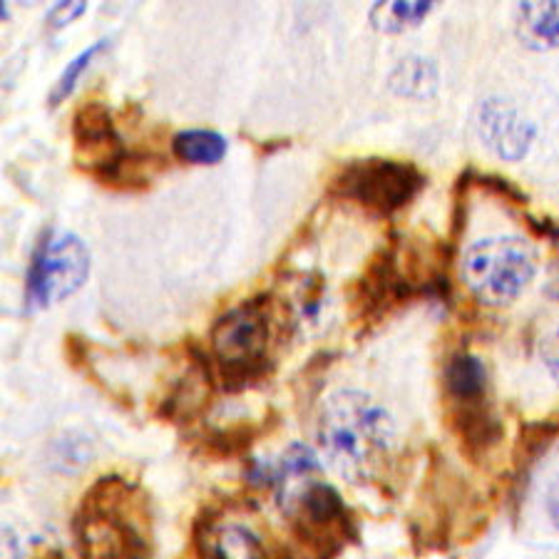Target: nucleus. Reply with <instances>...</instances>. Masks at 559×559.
<instances>
[{"label": "nucleus", "instance_id": "f257e3e1", "mask_svg": "<svg viewBox=\"0 0 559 559\" xmlns=\"http://www.w3.org/2000/svg\"><path fill=\"white\" fill-rule=\"evenodd\" d=\"M319 445L346 480L364 485L381 475L393 450L395 426L381 403L360 391H336L321 405Z\"/></svg>", "mask_w": 559, "mask_h": 559}, {"label": "nucleus", "instance_id": "f03ea898", "mask_svg": "<svg viewBox=\"0 0 559 559\" xmlns=\"http://www.w3.org/2000/svg\"><path fill=\"white\" fill-rule=\"evenodd\" d=\"M276 316L272 294H259L224 311L210 329V360L227 393L266 381L274 373Z\"/></svg>", "mask_w": 559, "mask_h": 559}, {"label": "nucleus", "instance_id": "7ed1b4c3", "mask_svg": "<svg viewBox=\"0 0 559 559\" xmlns=\"http://www.w3.org/2000/svg\"><path fill=\"white\" fill-rule=\"evenodd\" d=\"M75 535L83 559H152L144 502L122 477H103L90 488L80 502Z\"/></svg>", "mask_w": 559, "mask_h": 559}, {"label": "nucleus", "instance_id": "20e7f679", "mask_svg": "<svg viewBox=\"0 0 559 559\" xmlns=\"http://www.w3.org/2000/svg\"><path fill=\"white\" fill-rule=\"evenodd\" d=\"M403 241H385L366 261L364 272L350 286V319L360 329L383 323L399 306L423 294L443 296L448 292L445 274L423 276L405 264Z\"/></svg>", "mask_w": 559, "mask_h": 559}, {"label": "nucleus", "instance_id": "39448f33", "mask_svg": "<svg viewBox=\"0 0 559 559\" xmlns=\"http://www.w3.org/2000/svg\"><path fill=\"white\" fill-rule=\"evenodd\" d=\"M428 177L416 162L366 157L348 159L329 177L326 197L354 204L378 219L403 212L426 189Z\"/></svg>", "mask_w": 559, "mask_h": 559}, {"label": "nucleus", "instance_id": "423d86ee", "mask_svg": "<svg viewBox=\"0 0 559 559\" xmlns=\"http://www.w3.org/2000/svg\"><path fill=\"white\" fill-rule=\"evenodd\" d=\"M72 157L80 173L110 189L147 187L142 155L124 144L115 117L105 103H83L72 112Z\"/></svg>", "mask_w": 559, "mask_h": 559}, {"label": "nucleus", "instance_id": "0eeeda50", "mask_svg": "<svg viewBox=\"0 0 559 559\" xmlns=\"http://www.w3.org/2000/svg\"><path fill=\"white\" fill-rule=\"evenodd\" d=\"M535 272V251L518 237L475 241L460 261L465 288L485 306H508L520 299Z\"/></svg>", "mask_w": 559, "mask_h": 559}, {"label": "nucleus", "instance_id": "6e6552de", "mask_svg": "<svg viewBox=\"0 0 559 559\" xmlns=\"http://www.w3.org/2000/svg\"><path fill=\"white\" fill-rule=\"evenodd\" d=\"M90 276V251L75 234L45 231L35 247L28 276H25V306L28 311L50 309L70 299Z\"/></svg>", "mask_w": 559, "mask_h": 559}, {"label": "nucleus", "instance_id": "1a4fd4ad", "mask_svg": "<svg viewBox=\"0 0 559 559\" xmlns=\"http://www.w3.org/2000/svg\"><path fill=\"white\" fill-rule=\"evenodd\" d=\"M292 530L309 559H333L356 537L350 510L326 483H309L284 500Z\"/></svg>", "mask_w": 559, "mask_h": 559}, {"label": "nucleus", "instance_id": "9d476101", "mask_svg": "<svg viewBox=\"0 0 559 559\" xmlns=\"http://www.w3.org/2000/svg\"><path fill=\"white\" fill-rule=\"evenodd\" d=\"M477 132L495 157L520 162L535 142V128L515 105L502 97H488L477 107Z\"/></svg>", "mask_w": 559, "mask_h": 559}, {"label": "nucleus", "instance_id": "9b49d317", "mask_svg": "<svg viewBox=\"0 0 559 559\" xmlns=\"http://www.w3.org/2000/svg\"><path fill=\"white\" fill-rule=\"evenodd\" d=\"M448 418L460 448L471 460L485 457L502 440V423L488 399L450 403Z\"/></svg>", "mask_w": 559, "mask_h": 559}, {"label": "nucleus", "instance_id": "f8f14e48", "mask_svg": "<svg viewBox=\"0 0 559 559\" xmlns=\"http://www.w3.org/2000/svg\"><path fill=\"white\" fill-rule=\"evenodd\" d=\"M443 388L450 403L488 399V371L477 356L457 350L443 368Z\"/></svg>", "mask_w": 559, "mask_h": 559}, {"label": "nucleus", "instance_id": "ddd939ff", "mask_svg": "<svg viewBox=\"0 0 559 559\" xmlns=\"http://www.w3.org/2000/svg\"><path fill=\"white\" fill-rule=\"evenodd\" d=\"M518 35L532 50L559 48V3H520Z\"/></svg>", "mask_w": 559, "mask_h": 559}, {"label": "nucleus", "instance_id": "4468645a", "mask_svg": "<svg viewBox=\"0 0 559 559\" xmlns=\"http://www.w3.org/2000/svg\"><path fill=\"white\" fill-rule=\"evenodd\" d=\"M391 90L401 97H413V100H428L438 93V68L428 58L413 56L401 60L391 72Z\"/></svg>", "mask_w": 559, "mask_h": 559}, {"label": "nucleus", "instance_id": "2eb2a0df", "mask_svg": "<svg viewBox=\"0 0 559 559\" xmlns=\"http://www.w3.org/2000/svg\"><path fill=\"white\" fill-rule=\"evenodd\" d=\"M173 152L185 165H219L227 157L229 142L214 130H182L175 134Z\"/></svg>", "mask_w": 559, "mask_h": 559}, {"label": "nucleus", "instance_id": "dca6fc26", "mask_svg": "<svg viewBox=\"0 0 559 559\" xmlns=\"http://www.w3.org/2000/svg\"><path fill=\"white\" fill-rule=\"evenodd\" d=\"M430 0H418V3H373L371 17L373 28L381 33H403L408 28H416L418 23H423L432 11Z\"/></svg>", "mask_w": 559, "mask_h": 559}, {"label": "nucleus", "instance_id": "f3484780", "mask_svg": "<svg viewBox=\"0 0 559 559\" xmlns=\"http://www.w3.org/2000/svg\"><path fill=\"white\" fill-rule=\"evenodd\" d=\"M210 559H266V552L254 532L229 525L216 532Z\"/></svg>", "mask_w": 559, "mask_h": 559}, {"label": "nucleus", "instance_id": "a211bd4d", "mask_svg": "<svg viewBox=\"0 0 559 559\" xmlns=\"http://www.w3.org/2000/svg\"><path fill=\"white\" fill-rule=\"evenodd\" d=\"M557 432H559V426H555V423H549V420L527 423V426L520 430L518 448H515L518 467L525 471V467L535 463V460L549 448V443H552Z\"/></svg>", "mask_w": 559, "mask_h": 559}, {"label": "nucleus", "instance_id": "6ab92c4d", "mask_svg": "<svg viewBox=\"0 0 559 559\" xmlns=\"http://www.w3.org/2000/svg\"><path fill=\"white\" fill-rule=\"evenodd\" d=\"M105 48H107V40H97L95 45H90L87 50L80 52L78 58H72V60L68 62L66 70L60 72L58 83L52 85V90H50V97H48L50 107H58L60 103L68 100V97L72 95V90L78 87L80 78H83V72L90 68V62H93L97 56H100V52H103Z\"/></svg>", "mask_w": 559, "mask_h": 559}, {"label": "nucleus", "instance_id": "aec40b11", "mask_svg": "<svg viewBox=\"0 0 559 559\" xmlns=\"http://www.w3.org/2000/svg\"><path fill=\"white\" fill-rule=\"evenodd\" d=\"M473 185L483 187V189H488L490 194L500 197L502 202L520 204V206H522V204H527V197H525V192H522L520 187L512 185L510 179H504V177H500V175H475Z\"/></svg>", "mask_w": 559, "mask_h": 559}, {"label": "nucleus", "instance_id": "412c9836", "mask_svg": "<svg viewBox=\"0 0 559 559\" xmlns=\"http://www.w3.org/2000/svg\"><path fill=\"white\" fill-rule=\"evenodd\" d=\"M85 8H87V3H80V0H75V3H58L48 13L50 28H66V25H70L75 17L85 13Z\"/></svg>", "mask_w": 559, "mask_h": 559}, {"label": "nucleus", "instance_id": "4be33fe9", "mask_svg": "<svg viewBox=\"0 0 559 559\" xmlns=\"http://www.w3.org/2000/svg\"><path fill=\"white\" fill-rule=\"evenodd\" d=\"M543 358H545V366L547 371L552 373L555 381L559 383V323L555 326V331L549 333L543 344Z\"/></svg>", "mask_w": 559, "mask_h": 559}, {"label": "nucleus", "instance_id": "5701e85b", "mask_svg": "<svg viewBox=\"0 0 559 559\" xmlns=\"http://www.w3.org/2000/svg\"><path fill=\"white\" fill-rule=\"evenodd\" d=\"M547 515L552 520V525L559 530V475L555 477V483L549 485L547 492Z\"/></svg>", "mask_w": 559, "mask_h": 559}, {"label": "nucleus", "instance_id": "b1692460", "mask_svg": "<svg viewBox=\"0 0 559 559\" xmlns=\"http://www.w3.org/2000/svg\"><path fill=\"white\" fill-rule=\"evenodd\" d=\"M38 559H66V555L58 552V549H50V552H43Z\"/></svg>", "mask_w": 559, "mask_h": 559}]
</instances>
